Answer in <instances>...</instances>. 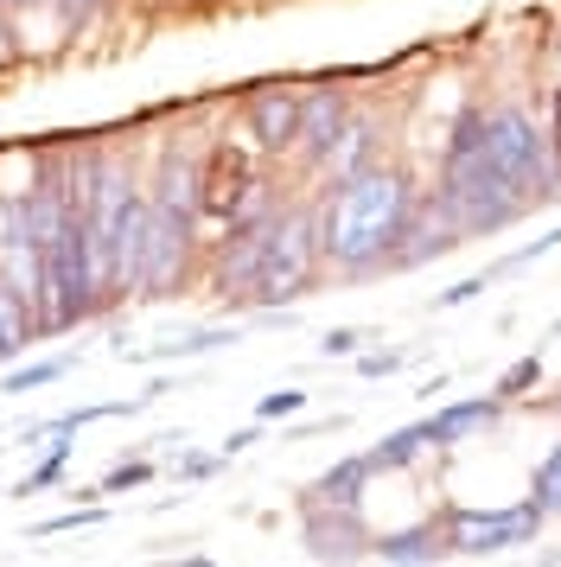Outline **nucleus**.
I'll list each match as a JSON object with an SVG mask.
<instances>
[{
	"mask_svg": "<svg viewBox=\"0 0 561 567\" xmlns=\"http://www.w3.org/2000/svg\"><path fill=\"white\" fill-rule=\"evenodd\" d=\"M364 338H370V332H357V326H332V332L326 338H319V358H357V351H364Z\"/></svg>",
	"mask_w": 561,
	"mask_h": 567,
	"instance_id": "31",
	"label": "nucleus"
},
{
	"mask_svg": "<svg viewBox=\"0 0 561 567\" xmlns=\"http://www.w3.org/2000/svg\"><path fill=\"white\" fill-rule=\"evenodd\" d=\"M421 205V185L408 166H370L319 192V249L326 268L345 281L389 275V261L402 249L408 217Z\"/></svg>",
	"mask_w": 561,
	"mask_h": 567,
	"instance_id": "1",
	"label": "nucleus"
},
{
	"mask_svg": "<svg viewBox=\"0 0 561 567\" xmlns=\"http://www.w3.org/2000/svg\"><path fill=\"white\" fill-rule=\"evenodd\" d=\"M377 561L382 567H440V561H453L440 516L408 523V529H382V536H377Z\"/></svg>",
	"mask_w": 561,
	"mask_h": 567,
	"instance_id": "15",
	"label": "nucleus"
},
{
	"mask_svg": "<svg viewBox=\"0 0 561 567\" xmlns=\"http://www.w3.org/2000/svg\"><path fill=\"white\" fill-rule=\"evenodd\" d=\"M153 205V198H147ZM198 224L192 217H178V210H153L147 224V261H141V300H166L185 287L192 275V261H198Z\"/></svg>",
	"mask_w": 561,
	"mask_h": 567,
	"instance_id": "7",
	"label": "nucleus"
},
{
	"mask_svg": "<svg viewBox=\"0 0 561 567\" xmlns=\"http://www.w3.org/2000/svg\"><path fill=\"white\" fill-rule=\"evenodd\" d=\"M255 440H262L255 427H236V434H224V440H217V453H224V460H243V453H249Z\"/></svg>",
	"mask_w": 561,
	"mask_h": 567,
	"instance_id": "34",
	"label": "nucleus"
},
{
	"mask_svg": "<svg viewBox=\"0 0 561 567\" xmlns=\"http://www.w3.org/2000/svg\"><path fill=\"white\" fill-rule=\"evenodd\" d=\"M542 523H549V516L536 511L530 497L498 504V511H472V504H447V511H440V529H447L453 561H498L510 548H530V542L542 536Z\"/></svg>",
	"mask_w": 561,
	"mask_h": 567,
	"instance_id": "5",
	"label": "nucleus"
},
{
	"mask_svg": "<svg viewBox=\"0 0 561 567\" xmlns=\"http://www.w3.org/2000/svg\"><path fill=\"white\" fill-rule=\"evenodd\" d=\"M549 338H561V319H555V326H549Z\"/></svg>",
	"mask_w": 561,
	"mask_h": 567,
	"instance_id": "37",
	"label": "nucleus"
},
{
	"mask_svg": "<svg viewBox=\"0 0 561 567\" xmlns=\"http://www.w3.org/2000/svg\"><path fill=\"white\" fill-rule=\"evenodd\" d=\"M153 472H160L153 460H115V465H109V478H102V504H109V497H122V491L153 485Z\"/></svg>",
	"mask_w": 561,
	"mask_h": 567,
	"instance_id": "26",
	"label": "nucleus"
},
{
	"mask_svg": "<svg viewBox=\"0 0 561 567\" xmlns=\"http://www.w3.org/2000/svg\"><path fill=\"white\" fill-rule=\"evenodd\" d=\"M370 166H382V122L357 109L351 128H345V141H338V154H332V166H326V185L351 179V173H370Z\"/></svg>",
	"mask_w": 561,
	"mask_h": 567,
	"instance_id": "16",
	"label": "nucleus"
},
{
	"mask_svg": "<svg viewBox=\"0 0 561 567\" xmlns=\"http://www.w3.org/2000/svg\"><path fill=\"white\" fill-rule=\"evenodd\" d=\"M71 453H76V440H51L45 446V460L32 465V472H26L20 485H13V497H39V491H51V485H64V472H71Z\"/></svg>",
	"mask_w": 561,
	"mask_h": 567,
	"instance_id": "21",
	"label": "nucleus"
},
{
	"mask_svg": "<svg viewBox=\"0 0 561 567\" xmlns=\"http://www.w3.org/2000/svg\"><path fill=\"white\" fill-rule=\"evenodd\" d=\"M536 383H542V344H536V351H523V358H510L504 370H498L491 395H498V402H523Z\"/></svg>",
	"mask_w": 561,
	"mask_h": 567,
	"instance_id": "23",
	"label": "nucleus"
},
{
	"mask_svg": "<svg viewBox=\"0 0 561 567\" xmlns=\"http://www.w3.org/2000/svg\"><path fill=\"white\" fill-rule=\"evenodd\" d=\"M434 192H440V205L453 210L459 236L472 243V236H504L510 224H523L530 205H523V192L484 159V134L472 147H440V173H434Z\"/></svg>",
	"mask_w": 561,
	"mask_h": 567,
	"instance_id": "2",
	"label": "nucleus"
},
{
	"mask_svg": "<svg viewBox=\"0 0 561 567\" xmlns=\"http://www.w3.org/2000/svg\"><path fill=\"white\" fill-rule=\"evenodd\" d=\"M370 460L364 453H351V460H332L313 485L294 497V511H364V491H370Z\"/></svg>",
	"mask_w": 561,
	"mask_h": 567,
	"instance_id": "14",
	"label": "nucleus"
},
{
	"mask_svg": "<svg viewBox=\"0 0 561 567\" xmlns=\"http://www.w3.org/2000/svg\"><path fill=\"white\" fill-rule=\"evenodd\" d=\"M542 128H549V147H555V159H561V83L542 96Z\"/></svg>",
	"mask_w": 561,
	"mask_h": 567,
	"instance_id": "33",
	"label": "nucleus"
},
{
	"mask_svg": "<svg viewBox=\"0 0 561 567\" xmlns=\"http://www.w3.org/2000/svg\"><path fill=\"white\" fill-rule=\"evenodd\" d=\"M262 185H275V179H268L243 147L211 141V147H204V224H217V230H224V224L249 205Z\"/></svg>",
	"mask_w": 561,
	"mask_h": 567,
	"instance_id": "10",
	"label": "nucleus"
},
{
	"mask_svg": "<svg viewBox=\"0 0 561 567\" xmlns=\"http://www.w3.org/2000/svg\"><path fill=\"white\" fill-rule=\"evenodd\" d=\"M351 363H357V377H396L408 363V351H357Z\"/></svg>",
	"mask_w": 561,
	"mask_h": 567,
	"instance_id": "32",
	"label": "nucleus"
},
{
	"mask_svg": "<svg viewBox=\"0 0 561 567\" xmlns=\"http://www.w3.org/2000/svg\"><path fill=\"white\" fill-rule=\"evenodd\" d=\"M96 523H109V504H71V511L32 523V529H26V542H51V536H71V529H96Z\"/></svg>",
	"mask_w": 561,
	"mask_h": 567,
	"instance_id": "24",
	"label": "nucleus"
},
{
	"mask_svg": "<svg viewBox=\"0 0 561 567\" xmlns=\"http://www.w3.org/2000/svg\"><path fill=\"white\" fill-rule=\"evenodd\" d=\"M7 13H26V7H51V0H0Z\"/></svg>",
	"mask_w": 561,
	"mask_h": 567,
	"instance_id": "35",
	"label": "nucleus"
},
{
	"mask_svg": "<svg viewBox=\"0 0 561 567\" xmlns=\"http://www.w3.org/2000/svg\"><path fill=\"white\" fill-rule=\"evenodd\" d=\"M510 402L498 395H466V402H440L434 414H421V434H428V453H447V446H466V440L491 434L504 421Z\"/></svg>",
	"mask_w": 561,
	"mask_h": 567,
	"instance_id": "13",
	"label": "nucleus"
},
{
	"mask_svg": "<svg viewBox=\"0 0 561 567\" xmlns=\"http://www.w3.org/2000/svg\"><path fill=\"white\" fill-rule=\"evenodd\" d=\"M306 567H357L377 561V529L364 511H300Z\"/></svg>",
	"mask_w": 561,
	"mask_h": 567,
	"instance_id": "8",
	"label": "nucleus"
},
{
	"mask_svg": "<svg viewBox=\"0 0 561 567\" xmlns=\"http://www.w3.org/2000/svg\"><path fill=\"white\" fill-rule=\"evenodd\" d=\"M484 287H498V281H491V275H466V281H453V287H440V293H434V312H453V307H472V300H479Z\"/></svg>",
	"mask_w": 561,
	"mask_h": 567,
	"instance_id": "29",
	"label": "nucleus"
},
{
	"mask_svg": "<svg viewBox=\"0 0 561 567\" xmlns=\"http://www.w3.org/2000/svg\"><path fill=\"white\" fill-rule=\"evenodd\" d=\"M351 90L345 83H313V90H300V147H294V159H300L306 179H326L332 154H338V141H345V128H351Z\"/></svg>",
	"mask_w": 561,
	"mask_h": 567,
	"instance_id": "6",
	"label": "nucleus"
},
{
	"mask_svg": "<svg viewBox=\"0 0 561 567\" xmlns=\"http://www.w3.org/2000/svg\"><path fill=\"white\" fill-rule=\"evenodd\" d=\"M224 465H230L224 453H192V446H185V453L173 460V478H178V485H204V478H217Z\"/></svg>",
	"mask_w": 561,
	"mask_h": 567,
	"instance_id": "27",
	"label": "nucleus"
},
{
	"mask_svg": "<svg viewBox=\"0 0 561 567\" xmlns=\"http://www.w3.org/2000/svg\"><path fill=\"white\" fill-rule=\"evenodd\" d=\"M523 497H530V504H536L542 516H561V440L549 446V453H542V460H536L530 491H523Z\"/></svg>",
	"mask_w": 561,
	"mask_h": 567,
	"instance_id": "22",
	"label": "nucleus"
},
{
	"mask_svg": "<svg viewBox=\"0 0 561 567\" xmlns=\"http://www.w3.org/2000/svg\"><path fill=\"white\" fill-rule=\"evenodd\" d=\"M39 338H45V332H39V312L26 307L20 293H7V287H0V370H13Z\"/></svg>",
	"mask_w": 561,
	"mask_h": 567,
	"instance_id": "18",
	"label": "nucleus"
},
{
	"mask_svg": "<svg viewBox=\"0 0 561 567\" xmlns=\"http://www.w3.org/2000/svg\"><path fill=\"white\" fill-rule=\"evenodd\" d=\"M230 344H243V326H198V332L173 338V344H147V351H128V358L141 363H185V358H211V351H230Z\"/></svg>",
	"mask_w": 561,
	"mask_h": 567,
	"instance_id": "17",
	"label": "nucleus"
},
{
	"mask_svg": "<svg viewBox=\"0 0 561 567\" xmlns=\"http://www.w3.org/2000/svg\"><path fill=\"white\" fill-rule=\"evenodd\" d=\"M542 409H549V414H555V421H561V389H555V395H549V402H542Z\"/></svg>",
	"mask_w": 561,
	"mask_h": 567,
	"instance_id": "36",
	"label": "nucleus"
},
{
	"mask_svg": "<svg viewBox=\"0 0 561 567\" xmlns=\"http://www.w3.org/2000/svg\"><path fill=\"white\" fill-rule=\"evenodd\" d=\"M300 409H306V389H268L255 402V421H294Z\"/></svg>",
	"mask_w": 561,
	"mask_h": 567,
	"instance_id": "28",
	"label": "nucleus"
},
{
	"mask_svg": "<svg viewBox=\"0 0 561 567\" xmlns=\"http://www.w3.org/2000/svg\"><path fill=\"white\" fill-rule=\"evenodd\" d=\"M243 134L262 159H287L300 147V90H287V83L243 90Z\"/></svg>",
	"mask_w": 561,
	"mask_h": 567,
	"instance_id": "9",
	"label": "nucleus"
},
{
	"mask_svg": "<svg viewBox=\"0 0 561 567\" xmlns=\"http://www.w3.org/2000/svg\"><path fill=\"white\" fill-rule=\"evenodd\" d=\"M484 159L523 192L530 210L561 205V159H555V147H549V128H542L536 109H523V103L484 109Z\"/></svg>",
	"mask_w": 561,
	"mask_h": 567,
	"instance_id": "4",
	"label": "nucleus"
},
{
	"mask_svg": "<svg viewBox=\"0 0 561 567\" xmlns=\"http://www.w3.org/2000/svg\"><path fill=\"white\" fill-rule=\"evenodd\" d=\"M561 249V224L549 236H536V243H523V249H510V256H498L491 261V268H484V275H491V281H504V275H517V268H530V261H542V256H555Z\"/></svg>",
	"mask_w": 561,
	"mask_h": 567,
	"instance_id": "25",
	"label": "nucleus"
},
{
	"mask_svg": "<svg viewBox=\"0 0 561 567\" xmlns=\"http://www.w3.org/2000/svg\"><path fill=\"white\" fill-rule=\"evenodd\" d=\"M428 453V434H421V421H408V427H389L377 446H364V460L370 472H408V465Z\"/></svg>",
	"mask_w": 561,
	"mask_h": 567,
	"instance_id": "19",
	"label": "nucleus"
},
{
	"mask_svg": "<svg viewBox=\"0 0 561 567\" xmlns=\"http://www.w3.org/2000/svg\"><path fill=\"white\" fill-rule=\"evenodd\" d=\"M58 7V20H64V32H90L109 13V0H51Z\"/></svg>",
	"mask_w": 561,
	"mask_h": 567,
	"instance_id": "30",
	"label": "nucleus"
},
{
	"mask_svg": "<svg viewBox=\"0 0 561 567\" xmlns=\"http://www.w3.org/2000/svg\"><path fill=\"white\" fill-rule=\"evenodd\" d=\"M326 268V249H319V198H287L275 217V236H268V256H262V275H255L249 312H287L300 307L313 281Z\"/></svg>",
	"mask_w": 561,
	"mask_h": 567,
	"instance_id": "3",
	"label": "nucleus"
},
{
	"mask_svg": "<svg viewBox=\"0 0 561 567\" xmlns=\"http://www.w3.org/2000/svg\"><path fill=\"white\" fill-rule=\"evenodd\" d=\"M459 243H466V236H459L453 210L440 205V192H421V205H415V217H408V236H402V249H396V261H389V275L428 268V261L453 256Z\"/></svg>",
	"mask_w": 561,
	"mask_h": 567,
	"instance_id": "12",
	"label": "nucleus"
},
{
	"mask_svg": "<svg viewBox=\"0 0 561 567\" xmlns=\"http://www.w3.org/2000/svg\"><path fill=\"white\" fill-rule=\"evenodd\" d=\"M76 370V351H51V358H32V363H13L7 377H0V395H32V389L58 383V377H71Z\"/></svg>",
	"mask_w": 561,
	"mask_h": 567,
	"instance_id": "20",
	"label": "nucleus"
},
{
	"mask_svg": "<svg viewBox=\"0 0 561 567\" xmlns=\"http://www.w3.org/2000/svg\"><path fill=\"white\" fill-rule=\"evenodd\" d=\"M153 210H178L204 224V147H185V141H166L160 159H153V179H147Z\"/></svg>",
	"mask_w": 561,
	"mask_h": 567,
	"instance_id": "11",
	"label": "nucleus"
}]
</instances>
